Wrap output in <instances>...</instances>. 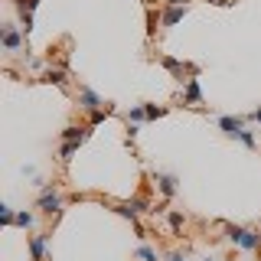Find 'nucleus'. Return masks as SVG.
<instances>
[{"mask_svg":"<svg viewBox=\"0 0 261 261\" xmlns=\"http://www.w3.org/2000/svg\"><path fill=\"white\" fill-rule=\"evenodd\" d=\"M225 232H228V239H232V242H239L242 248H261V235H255V232H251V228L225 225Z\"/></svg>","mask_w":261,"mask_h":261,"instance_id":"1","label":"nucleus"},{"mask_svg":"<svg viewBox=\"0 0 261 261\" xmlns=\"http://www.w3.org/2000/svg\"><path fill=\"white\" fill-rule=\"evenodd\" d=\"M39 209L49 212V216H53V212H59V193H56L53 186H46L43 196H39Z\"/></svg>","mask_w":261,"mask_h":261,"instance_id":"2","label":"nucleus"},{"mask_svg":"<svg viewBox=\"0 0 261 261\" xmlns=\"http://www.w3.org/2000/svg\"><path fill=\"white\" fill-rule=\"evenodd\" d=\"M79 105H82V108H85V111H98V105H101V98H98L95 92H88V88H79Z\"/></svg>","mask_w":261,"mask_h":261,"instance_id":"3","label":"nucleus"},{"mask_svg":"<svg viewBox=\"0 0 261 261\" xmlns=\"http://www.w3.org/2000/svg\"><path fill=\"white\" fill-rule=\"evenodd\" d=\"M219 127H222L228 137H242V130H245L239 118H219Z\"/></svg>","mask_w":261,"mask_h":261,"instance_id":"4","label":"nucleus"},{"mask_svg":"<svg viewBox=\"0 0 261 261\" xmlns=\"http://www.w3.org/2000/svg\"><path fill=\"white\" fill-rule=\"evenodd\" d=\"M153 179H157V186H160V193H163V196H173L176 179L170 176V173H153Z\"/></svg>","mask_w":261,"mask_h":261,"instance_id":"5","label":"nucleus"},{"mask_svg":"<svg viewBox=\"0 0 261 261\" xmlns=\"http://www.w3.org/2000/svg\"><path fill=\"white\" fill-rule=\"evenodd\" d=\"M4 46H7V53H16V49H20V33L13 27H4Z\"/></svg>","mask_w":261,"mask_h":261,"instance_id":"6","label":"nucleus"},{"mask_svg":"<svg viewBox=\"0 0 261 261\" xmlns=\"http://www.w3.org/2000/svg\"><path fill=\"white\" fill-rule=\"evenodd\" d=\"M30 251H33V261H43V258H46L43 235H30Z\"/></svg>","mask_w":261,"mask_h":261,"instance_id":"7","label":"nucleus"},{"mask_svg":"<svg viewBox=\"0 0 261 261\" xmlns=\"http://www.w3.org/2000/svg\"><path fill=\"white\" fill-rule=\"evenodd\" d=\"M186 101L199 105V82H196V79H190V82H186Z\"/></svg>","mask_w":261,"mask_h":261,"instance_id":"8","label":"nucleus"},{"mask_svg":"<svg viewBox=\"0 0 261 261\" xmlns=\"http://www.w3.org/2000/svg\"><path fill=\"white\" fill-rule=\"evenodd\" d=\"M183 13H186V7H170V10H167V20H163V23H167V27H173V23L183 20Z\"/></svg>","mask_w":261,"mask_h":261,"instance_id":"9","label":"nucleus"},{"mask_svg":"<svg viewBox=\"0 0 261 261\" xmlns=\"http://www.w3.org/2000/svg\"><path fill=\"white\" fill-rule=\"evenodd\" d=\"M79 150V144H69V141H65L62 144V160H72V153H75Z\"/></svg>","mask_w":261,"mask_h":261,"instance_id":"10","label":"nucleus"},{"mask_svg":"<svg viewBox=\"0 0 261 261\" xmlns=\"http://www.w3.org/2000/svg\"><path fill=\"white\" fill-rule=\"evenodd\" d=\"M16 225L30 228V225H33V216H30V212H20V216H16Z\"/></svg>","mask_w":261,"mask_h":261,"instance_id":"11","label":"nucleus"},{"mask_svg":"<svg viewBox=\"0 0 261 261\" xmlns=\"http://www.w3.org/2000/svg\"><path fill=\"white\" fill-rule=\"evenodd\" d=\"M144 118H147V111L144 108H134V111L127 114V124H130V121H144Z\"/></svg>","mask_w":261,"mask_h":261,"instance_id":"12","label":"nucleus"},{"mask_svg":"<svg viewBox=\"0 0 261 261\" xmlns=\"http://www.w3.org/2000/svg\"><path fill=\"white\" fill-rule=\"evenodd\" d=\"M137 255H141V261H157V255H153L147 245H141V251H137Z\"/></svg>","mask_w":261,"mask_h":261,"instance_id":"13","label":"nucleus"},{"mask_svg":"<svg viewBox=\"0 0 261 261\" xmlns=\"http://www.w3.org/2000/svg\"><path fill=\"white\" fill-rule=\"evenodd\" d=\"M147 118H160V114H167V108H153V105H147Z\"/></svg>","mask_w":261,"mask_h":261,"instance_id":"14","label":"nucleus"},{"mask_svg":"<svg viewBox=\"0 0 261 261\" xmlns=\"http://www.w3.org/2000/svg\"><path fill=\"white\" fill-rule=\"evenodd\" d=\"M242 144L245 147H255V134H251V130H242Z\"/></svg>","mask_w":261,"mask_h":261,"instance_id":"15","label":"nucleus"},{"mask_svg":"<svg viewBox=\"0 0 261 261\" xmlns=\"http://www.w3.org/2000/svg\"><path fill=\"white\" fill-rule=\"evenodd\" d=\"M170 225H173V232H176V228L183 225V216H179V212H173V216H170Z\"/></svg>","mask_w":261,"mask_h":261,"instance_id":"16","label":"nucleus"},{"mask_svg":"<svg viewBox=\"0 0 261 261\" xmlns=\"http://www.w3.org/2000/svg\"><path fill=\"white\" fill-rule=\"evenodd\" d=\"M167 4H170V7H186L190 0H167Z\"/></svg>","mask_w":261,"mask_h":261,"instance_id":"17","label":"nucleus"},{"mask_svg":"<svg viewBox=\"0 0 261 261\" xmlns=\"http://www.w3.org/2000/svg\"><path fill=\"white\" fill-rule=\"evenodd\" d=\"M212 4H228V0H212Z\"/></svg>","mask_w":261,"mask_h":261,"instance_id":"18","label":"nucleus"},{"mask_svg":"<svg viewBox=\"0 0 261 261\" xmlns=\"http://www.w3.org/2000/svg\"><path fill=\"white\" fill-rule=\"evenodd\" d=\"M206 261H212V258H206Z\"/></svg>","mask_w":261,"mask_h":261,"instance_id":"19","label":"nucleus"},{"mask_svg":"<svg viewBox=\"0 0 261 261\" xmlns=\"http://www.w3.org/2000/svg\"><path fill=\"white\" fill-rule=\"evenodd\" d=\"M258 251H261V248H258Z\"/></svg>","mask_w":261,"mask_h":261,"instance_id":"20","label":"nucleus"}]
</instances>
